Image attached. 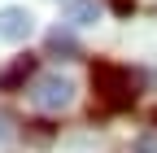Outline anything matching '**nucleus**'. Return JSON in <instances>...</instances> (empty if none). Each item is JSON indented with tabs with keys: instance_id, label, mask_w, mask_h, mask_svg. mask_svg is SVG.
<instances>
[{
	"instance_id": "1",
	"label": "nucleus",
	"mask_w": 157,
	"mask_h": 153,
	"mask_svg": "<svg viewBox=\"0 0 157 153\" xmlns=\"http://www.w3.org/2000/svg\"><path fill=\"white\" fill-rule=\"evenodd\" d=\"M92 88H96L105 109H131L135 105V79L118 61H96L92 66Z\"/></svg>"
},
{
	"instance_id": "2",
	"label": "nucleus",
	"mask_w": 157,
	"mask_h": 153,
	"mask_svg": "<svg viewBox=\"0 0 157 153\" xmlns=\"http://www.w3.org/2000/svg\"><path fill=\"white\" fill-rule=\"evenodd\" d=\"M31 101H35V109L57 114V109H66L74 101V83L66 79V74H44V79L31 88Z\"/></svg>"
},
{
	"instance_id": "3",
	"label": "nucleus",
	"mask_w": 157,
	"mask_h": 153,
	"mask_svg": "<svg viewBox=\"0 0 157 153\" xmlns=\"http://www.w3.org/2000/svg\"><path fill=\"white\" fill-rule=\"evenodd\" d=\"M31 26H35V18H31V9H0V40H26L31 35Z\"/></svg>"
},
{
	"instance_id": "4",
	"label": "nucleus",
	"mask_w": 157,
	"mask_h": 153,
	"mask_svg": "<svg viewBox=\"0 0 157 153\" xmlns=\"http://www.w3.org/2000/svg\"><path fill=\"white\" fill-rule=\"evenodd\" d=\"M31 74H35V57H13V66L0 70V92H17Z\"/></svg>"
},
{
	"instance_id": "5",
	"label": "nucleus",
	"mask_w": 157,
	"mask_h": 153,
	"mask_svg": "<svg viewBox=\"0 0 157 153\" xmlns=\"http://www.w3.org/2000/svg\"><path fill=\"white\" fill-rule=\"evenodd\" d=\"M96 18H101V0H70V9H66L70 26H92Z\"/></svg>"
},
{
	"instance_id": "6",
	"label": "nucleus",
	"mask_w": 157,
	"mask_h": 153,
	"mask_svg": "<svg viewBox=\"0 0 157 153\" xmlns=\"http://www.w3.org/2000/svg\"><path fill=\"white\" fill-rule=\"evenodd\" d=\"M48 48H52V53H66V57H74V53H78L74 35H70V31H61V26H57V31L48 35Z\"/></svg>"
},
{
	"instance_id": "7",
	"label": "nucleus",
	"mask_w": 157,
	"mask_h": 153,
	"mask_svg": "<svg viewBox=\"0 0 157 153\" xmlns=\"http://www.w3.org/2000/svg\"><path fill=\"white\" fill-rule=\"evenodd\" d=\"M113 5V13H122V18H131V9H135V0H109Z\"/></svg>"
},
{
	"instance_id": "8",
	"label": "nucleus",
	"mask_w": 157,
	"mask_h": 153,
	"mask_svg": "<svg viewBox=\"0 0 157 153\" xmlns=\"http://www.w3.org/2000/svg\"><path fill=\"white\" fill-rule=\"evenodd\" d=\"M0 140H5V118H0Z\"/></svg>"
},
{
	"instance_id": "9",
	"label": "nucleus",
	"mask_w": 157,
	"mask_h": 153,
	"mask_svg": "<svg viewBox=\"0 0 157 153\" xmlns=\"http://www.w3.org/2000/svg\"><path fill=\"white\" fill-rule=\"evenodd\" d=\"M153 123H157V109H153Z\"/></svg>"
}]
</instances>
